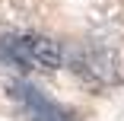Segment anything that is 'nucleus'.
Segmentation results:
<instances>
[{"instance_id":"3","label":"nucleus","mask_w":124,"mask_h":121,"mask_svg":"<svg viewBox=\"0 0 124 121\" xmlns=\"http://www.w3.org/2000/svg\"><path fill=\"white\" fill-rule=\"evenodd\" d=\"M7 92H10L13 102H19V108L26 112L29 121H77V115H73L70 108H64L54 99H48L41 89H35L26 80H13L7 86Z\"/></svg>"},{"instance_id":"2","label":"nucleus","mask_w":124,"mask_h":121,"mask_svg":"<svg viewBox=\"0 0 124 121\" xmlns=\"http://www.w3.org/2000/svg\"><path fill=\"white\" fill-rule=\"evenodd\" d=\"M67 67L77 73L86 86H115L121 80V64H118V54L105 45H73L67 51Z\"/></svg>"},{"instance_id":"1","label":"nucleus","mask_w":124,"mask_h":121,"mask_svg":"<svg viewBox=\"0 0 124 121\" xmlns=\"http://www.w3.org/2000/svg\"><path fill=\"white\" fill-rule=\"evenodd\" d=\"M0 61L16 70H61L67 51L45 35H0Z\"/></svg>"}]
</instances>
